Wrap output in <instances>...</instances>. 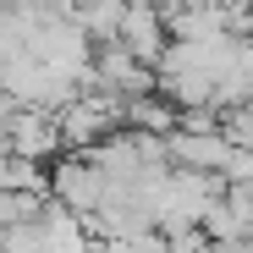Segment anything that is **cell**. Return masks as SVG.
<instances>
[{
    "instance_id": "6da1fadb",
    "label": "cell",
    "mask_w": 253,
    "mask_h": 253,
    "mask_svg": "<svg viewBox=\"0 0 253 253\" xmlns=\"http://www.w3.org/2000/svg\"><path fill=\"white\" fill-rule=\"evenodd\" d=\"M33 187H44L39 165L22 160V154H6V149H0V193H33Z\"/></svg>"
}]
</instances>
